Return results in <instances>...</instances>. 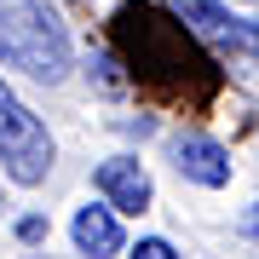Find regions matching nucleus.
I'll list each match as a JSON object with an SVG mask.
<instances>
[{
    "label": "nucleus",
    "mask_w": 259,
    "mask_h": 259,
    "mask_svg": "<svg viewBox=\"0 0 259 259\" xmlns=\"http://www.w3.org/2000/svg\"><path fill=\"white\" fill-rule=\"evenodd\" d=\"M87 75H93V81H98V93H110V98H121V93H127L121 58H115L110 47H93V64H87Z\"/></svg>",
    "instance_id": "8"
},
{
    "label": "nucleus",
    "mask_w": 259,
    "mask_h": 259,
    "mask_svg": "<svg viewBox=\"0 0 259 259\" xmlns=\"http://www.w3.org/2000/svg\"><path fill=\"white\" fill-rule=\"evenodd\" d=\"M52 133L29 104L0 81V167H6L12 185H40L52 173Z\"/></svg>",
    "instance_id": "3"
},
{
    "label": "nucleus",
    "mask_w": 259,
    "mask_h": 259,
    "mask_svg": "<svg viewBox=\"0 0 259 259\" xmlns=\"http://www.w3.org/2000/svg\"><path fill=\"white\" fill-rule=\"evenodd\" d=\"M133 259H179V248H173L167 236H144L139 248H133Z\"/></svg>",
    "instance_id": "9"
},
{
    "label": "nucleus",
    "mask_w": 259,
    "mask_h": 259,
    "mask_svg": "<svg viewBox=\"0 0 259 259\" xmlns=\"http://www.w3.org/2000/svg\"><path fill=\"white\" fill-rule=\"evenodd\" d=\"M69 236H75V248H81L87 259H110L121 253V219H115V207H93L87 202L81 213H75V225H69Z\"/></svg>",
    "instance_id": "7"
},
{
    "label": "nucleus",
    "mask_w": 259,
    "mask_h": 259,
    "mask_svg": "<svg viewBox=\"0 0 259 259\" xmlns=\"http://www.w3.org/2000/svg\"><path fill=\"white\" fill-rule=\"evenodd\" d=\"M18 236H23V242H40V236H47V219H40V213H29V219L18 225Z\"/></svg>",
    "instance_id": "10"
},
{
    "label": "nucleus",
    "mask_w": 259,
    "mask_h": 259,
    "mask_svg": "<svg viewBox=\"0 0 259 259\" xmlns=\"http://www.w3.org/2000/svg\"><path fill=\"white\" fill-rule=\"evenodd\" d=\"M242 236H248V242H259V202L242 213Z\"/></svg>",
    "instance_id": "11"
},
{
    "label": "nucleus",
    "mask_w": 259,
    "mask_h": 259,
    "mask_svg": "<svg viewBox=\"0 0 259 259\" xmlns=\"http://www.w3.org/2000/svg\"><path fill=\"white\" fill-rule=\"evenodd\" d=\"M173 167L190 185H202V190H225L231 185V150L219 139H207V133H179L173 139Z\"/></svg>",
    "instance_id": "6"
},
{
    "label": "nucleus",
    "mask_w": 259,
    "mask_h": 259,
    "mask_svg": "<svg viewBox=\"0 0 259 259\" xmlns=\"http://www.w3.org/2000/svg\"><path fill=\"white\" fill-rule=\"evenodd\" d=\"M161 6L173 12L179 23H190V35H196V40H213V47H219L225 58H236L242 69L259 64V23L231 18L219 0H161Z\"/></svg>",
    "instance_id": "4"
},
{
    "label": "nucleus",
    "mask_w": 259,
    "mask_h": 259,
    "mask_svg": "<svg viewBox=\"0 0 259 259\" xmlns=\"http://www.w3.org/2000/svg\"><path fill=\"white\" fill-rule=\"evenodd\" d=\"M93 190L104 196V207H115V213H144L150 202H156V185H150V173H144L139 156L98 161L93 167Z\"/></svg>",
    "instance_id": "5"
},
{
    "label": "nucleus",
    "mask_w": 259,
    "mask_h": 259,
    "mask_svg": "<svg viewBox=\"0 0 259 259\" xmlns=\"http://www.w3.org/2000/svg\"><path fill=\"white\" fill-rule=\"evenodd\" d=\"M0 64L40 87H58L69 75V29L47 0H0Z\"/></svg>",
    "instance_id": "2"
},
{
    "label": "nucleus",
    "mask_w": 259,
    "mask_h": 259,
    "mask_svg": "<svg viewBox=\"0 0 259 259\" xmlns=\"http://www.w3.org/2000/svg\"><path fill=\"white\" fill-rule=\"evenodd\" d=\"M110 52L127 58L133 81L167 87V93H213L219 87V69L202 52V40L179 18H167L156 6H139V0H127L115 12V47Z\"/></svg>",
    "instance_id": "1"
}]
</instances>
